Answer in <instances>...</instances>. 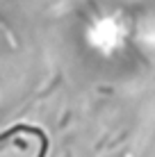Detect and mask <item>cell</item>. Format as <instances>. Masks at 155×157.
Wrapping results in <instances>:
<instances>
[{"mask_svg": "<svg viewBox=\"0 0 155 157\" xmlns=\"http://www.w3.org/2000/svg\"><path fill=\"white\" fill-rule=\"evenodd\" d=\"M46 137L32 125H14L0 132V157H44Z\"/></svg>", "mask_w": 155, "mask_h": 157, "instance_id": "6da1fadb", "label": "cell"}]
</instances>
